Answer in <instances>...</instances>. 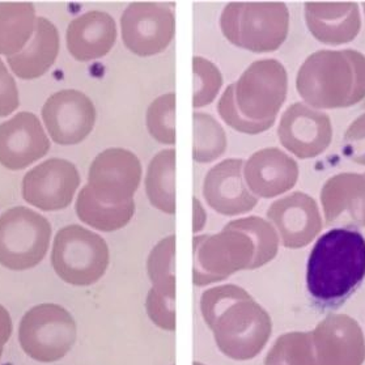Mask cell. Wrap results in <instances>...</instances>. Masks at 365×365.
Segmentation results:
<instances>
[{"instance_id":"6da1fadb","label":"cell","mask_w":365,"mask_h":365,"mask_svg":"<svg viewBox=\"0 0 365 365\" xmlns=\"http://www.w3.org/2000/svg\"><path fill=\"white\" fill-rule=\"evenodd\" d=\"M365 278V238L349 228H335L318 238L308 259L307 287L317 307L335 308Z\"/></svg>"},{"instance_id":"7a4b0ae2","label":"cell","mask_w":365,"mask_h":365,"mask_svg":"<svg viewBox=\"0 0 365 365\" xmlns=\"http://www.w3.org/2000/svg\"><path fill=\"white\" fill-rule=\"evenodd\" d=\"M288 78L277 59L257 61L230 84L217 103L225 123L244 134H261L272 128L286 101Z\"/></svg>"},{"instance_id":"3957f363","label":"cell","mask_w":365,"mask_h":365,"mask_svg":"<svg viewBox=\"0 0 365 365\" xmlns=\"http://www.w3.org/2000/svg\"><path fill=\"white\" fill-rule=\"evenodd\" d=\"M296 88L317 109H343L365 98V56L356 50H321L302 63Z\"/></svg>"},{"instance_id":"277c9868","label":"cell","mask_w":365,"mask_h":365,"mask_svg":"<svg viewBox=\"0 0 365 365\" xmlns=\"http://www.w3.org/2000/svg\"><path fill=\"white\" fill-rule=\"evenodd\" d=\"M224 37L237 48L253 53L278 50L289 31V11L284 3H230L222 9Z\"/></svg>"},{"instance_id":"5b68a950","label":"cell","mask_w":365,"mask_h":365,"mask_svg":"<svg viewBox=\"0 0 365 365\" xmlns=\"http://www.w3.org/2000/svg\"><path fill=\"white\" fill-rule=\"evenodd\" d=\"M50 222L26 207L0 215V264L9 270L32 269L48 252Z\"/></svg>"},{"instance_id":"8992f818","label":"cell","mask_w":365,"mask_h":365,"mask_svg":"<svg viewBox=\"0 0 365 365\" xmlns=\"http://www.w3.org/2000/svg\"><path fill=\"white\" fill-rule=\"evenodd\" d=\"M51 262L67 283L89 286L103 277L109 263V250L98 235L70 225L58 232Z\"/></svg>"},{"instance_id":"52a82bcc","label":"cell","mask_w":365,"mask_h":365,"mask_svg":"<svg viewBox=\"0 0 365 365\" xmlns=\"http://www.w3.org/2000/svg\"><path fill=\"white\" fill-rule=\"evenodd\" d=\"M19 339L25 354L34 360L56 361L71 347L75 324L61 307L38 305L21 319Z\"/></svg>"},{"instance_id":"ba28073f","label":"cell","mask_w":365,"mask_h":365,"mask_svg":"<svg viewBox=\"0 0 365 365\" xmlns=\"http://www.w3.org/2000/svg\"><path fill=\"white\" fill-rule=\"evenodd\" d=\"M126 48L139 56L163 53L175 38V16L165 3H133L120 19Z\"/></svg>"},{"instance_id":"9c48e42d","label":"cell","mask_w":365,"mask_h":365,"mask_svg":"<svg viewBox=\"0 0 365 365\" xmlns=\"http://www.w3.org/2000/svg\"><path fill=\"white\" fill-rule=\"evenodd\" d=\"M140 180L142 164L136 155L123 148H109L93 160L87 186L98 200L123 205L133 200Z\"/></svg>"},{"instance_id":"30bf717a","label":"cell","mask_w":365,"mask_h":365,"mask_svg":"<svg viewBox=\"0 0 365 365\" xmlns=\"http://www.w3.org/2000/svg\"><path fill=\"white\" fill-rule=\"evenodd\" d=\"M42 118L56 143H81L95 126V105L79 91L63 89L48 97L42 108Z\"/></svg>"},{"instance_id":"8fae6325","label":"cell","mask_w":365,"mask_h":365,"mask_svg":"<svg viewBox=\"0 0 365 365\" xmlns=\"http://www.w3.org/2000/svg\"><path fill=\"white\" fill-rule=\"evenodd\" d=\"M79 185V172L72 163L50 159L25 175L23 197L40 210L56 211L71 203Z\"/></svg>"},{"instance_id":"7c38bea8","label":"cell","mask_w":365,"mask_h":365,"mask_svg":"<svg viewBox=\"0 0 365 365\" xmlns=\"http://www.w3.org/2000/svg\"><path fill=\"white\" fill-rule=\"evenodd\" d=\"M283 147L299 159H312L326 151L333 139L329 115L305 103H292L282 115L278 128Z\"/></svg>"},{"instance_id":"4fadbf2b","label":"cell","mask_w":365,"mask_h":365,"mask_svg":"<svg viewBox=\"0 0 365 365\" xmlns=\"http://www.w3.org/2000/svg\"><path fill=\"white\" fill-rule=\"evenodd\" d=\"M50 150V140L33 113L21 111L0 125V164L20 170L42 159Z\"/></svg>"},{"instance_id":"5bb4252c","label":"cell","mask_w":365,"mask_h":365,"mask_svg":"<svg viewBox=\"0 0 365 365\" xmlns=\"http://www.w3.org/2000/svg\"><path fill=\"white\" fill-rule=\"evenodd\" d=\"M318 365H363L365 338L360 325L347 314H331L316 330Z\"/></svg>"},{"instance_id":"9a60e30c","label":"cell","mask_w":365,"mask_h":365,"mask_svg":"<svg viewBox=\"0 0 365 365\" xmlns=\"http://www.w3.org/2000/svg\"><path fill=\"white\" fill-rule=\"evenodd\" d=\"M242 167V160L228 159L208 170L203 194L216 211L224 215L242 214L258 203V199L247 189Z\"/></svg>"},{"instance_id":"2e32d148","label":"cell","mask_w":365,"mask_h":365,"mask_svg":"<svg viewBox=\"0 0 365 365\" xmlns=\"http://www.w3.org/2000/svg\"><path fill=\"white\" fill-rule=\"evenodd\" d=\"M267 215L277 225L286 247H305L322 230L317 203L304 192L274 202Z\"/></svg>"},{"instance_id":"e0dca14e","label":"cell","mask_w":365,"mask_h":365,"mask_svg":"<svg viewBox=\"0 0 365 365\" xmlns=\"http://www.w3.org/2000/svg\"><path fill=\"white\" fill-rule=\"evenodd\" d=\"M244 178L252 192L262 198H274L294 187L299 165L278 148H264L247 160Z\"/></svg>"},{"instance_id":"ac0fdd59","label":"cell","mask_w":365,"mask_h":365,"mask_svg":"<svg viewBox=\"0 0 365 365\" xmlns=\"http://www.w3.org/2000/svg\"><path fill=\"white\" fill-rule=\"evenodd\" d=\"M321 200L326 224L365 228V173H341L326 181Z\"/></svg>"},{"instance_id":"d6986e66","label":"cell","mask_w":365,"mask_h":365,"mask_svg":"<svg viewBox=\"0 0 365 365\" xmlns=\"http://www.w3.org/2000/svg\"><path fill=\"white\" fill-rule=\"evenodd\" d=\"M66 40L68 51L76 61H95L106 56L114 46L117 25L109 14L89 11L72 20Z\"/></svg>"},{"instance_id":"ffe728a7","label":"cell","mask_w":365,"mask_h":365,"mask_svg":"<svg viewBox=\"0 0 365 365\" xmlns=\"http://www.w3.org/2000/svg\"><path fill=\"white\" fill-rule=\"evenodd\" d=\"M305 20L316 40L341 45L356 38L361 19L356 3H305Z\"/></svg>"},{"instance_id":"44dd1931","label":"cell","mask_w":365,"mask_h":365,"mask_svg":"<svg viewBox=\"0 0 365 365\" xmlns=\"http://www.w3.org/2000/svg\"><path fill=\"white\" fill-rule=\"evenodd\" d=\"M58 53L59 33L56 25L45 17H38L32 42L23 53L9 56V67L20 79H38L54 64Z\"/></svg>"},{"instance_id":"7402d4cb","label":"cell","mask_w":365,"mask_h":365,"mask_svg":"<svg viewBox=\"0 0 365 365\" xmlns=\"http://www.w3.org/2000/svg\"><path fill=\"white\" fill-rule=\"evenodd\" d=\"M36 23L32 3H0V54H19L32 37Z\"/></svg>"},{"instance_id":"603a6c76","label":"cell","mask_w":365,"mask_h":365,"mask_svg":"<svg viewBox=\"0 0 365 365\" xmlns=\"http://www.w3.org/2000/svg\"><path fill=\"white\" fill-rule=\"evenodd\" d=\"M76 212L81 222H87L96 230H115L125 227L134 214V200L123 205H110L96 198L86 186L80 191L76 202Z\"/></svg>"},{"instance_id":"cb8c5ba5","label":"cell","mask_w":365,"mask_h":365,"mask_svg":"<svg viewBox=\"0 0 365 365\" xmlns=\"http://www.w3.org/2000/svg\"><path fill=\"white\" fill-rule=\"evenodd\" d=\"M175 150L159 152L148 165L145 190L152 205L168 214L175 212Z\"/></svg>"},{"instance_id":"d4e9b609","label":"cell","mask_w":365,"mask_h":365,"mask_svg":"<svg viewBox=\"0 0 365 365\" xmlns=\"http://www.w3.org/2000/svg\"><path fill=\"white\" fill-rule=\"evenodd\" d=\"M194 151L192 158L199 163L219 159L227 150V135L220 123L206 113H194Z\"/></svg>"},{"instance_id":"484cf974","label":"cell","mask_w":365,"mask_h":365,"mask_svg":"<svg viewBox=\"0 0 365 365\" xmlns=\"http://www.w3.org/2000/svg\"><path fill=\"white\" fill-rule=\"evenodd\" d=\"M175 93L160 96L147 110V128L150 135L161 144H175Z\"/></svg>"},{"instance_id":"4316f807","label":"cell","mask_w":365,"mask_h":365,"mask_svg":"<svg viewBox=\"0 0 365 365\" xmlns=\"http://www.w3.org/2000/svg\"><path fill=\"white\" fill-rule=\"evenodd\" d=\"M194 96L192 106L195 109L212 103L222 86V72L212 62L202 56H194Z\"/></svg>"},{"instance_id":"83f0119b","label":"cell","mask_w":365,"mask_h":365,"mask_svg":"<svg viewBox=\"0 0 365 365\" xmlns=\"http://www.w3.org/2000/svg\"><path fill=\"white\" fill-rule=\"evenodd\" d=\"M266 365H313L308 334H289L279 339Z\"/></svg>"},{"instance_id":"f1b7e54d","label":"cell","mask_w":365,"mask_h":365,"mask_svg":"<svg viewBox=\"0 0 365 365\" xmlns=\"http://www.w3.org/2000/svg\"><path fill=\"white\" fill-rule=\"evenodd\" d=\"M343 153L356 164L365 165V114L347 128L343 143Z\"/></svg>"},{"instance_id":"f546056e","label":"cell","mask_w":365,"mask_h":365,"mask_svg":"<svg viewBox=\"0 0 365 365\" xmlns=\"http://www.w3.org/2000/svg\"><path fill=\"white\" fill-rule=\"evenodd\" d=\"M19 108L16 81L0 59V117H7Z\"/></svg>"},{"instance_id":"4dcf8cb0","label":"cell","mask_w":365,"mask_h":365,"mask_svg":"<svg viewBox=\"0 0 365 365\" xmlns=\"http://www.w3.org/2000/svg\"><path fill=\"white\" fill-rule=\"evenodd\" d=\"M12 334V319L9 312L0 305V352H3V346L9 341Z\"/></svg>"},{"instance_id":"1f68e13d","label":"cell","mask_w":365,"mask_h":365,"mask_svg":"<svg viewBox=\"0 0 365 365\" xmlns=\"http://www.w3.org/2000/svg\"><path fill=\"white\" fill-rule=\"evenodd\" d=\"M364 11H365V3H364Z\"/></svg>"}]
</instances>
